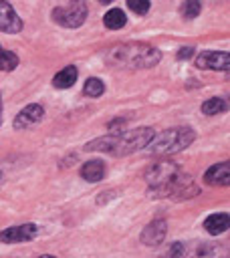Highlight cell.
Masks as SVG:
<instances>
[{
    "label": "cell",
    "mask_w": 230,
    "mask_h": 258,
    "mask_svg": "<svg viewBox=\"0 0 230 258\" xmlns=\"http://www.w3.org/2000/svg\"><path fill=\"white\" fill-rule=\"evenodd\" d=\"M107 58L111 62H115L119 67H127V69H149L159 62L161 52L143 42H127V44L113 46L109 50Z\"/></svg>",
    "instance_id": "1"
},
{
    "label": "cell",
    "mask_w": 230,
    "mask_h": 258,
    "mask_svg": "<svg viewBox=\"0 0 230 258\" xmlns=\"http://www.w3.org/2000/svg\"><path fill=\"white\" fill-rule=\"evenodd\" d=\"M151 137H153V131L149 127H139V129H129L125 133L95 139L87 145V149H101V151H111V153L123 155V153H131L135 149L145 147Z\"/></svg>",
    "instance_id": "2"
},
{
    "label": "cell",
    "mask_w": 230,
    "mask_h": 258,
    "mask_svg": "<svg viewBox=\"0 0 230 258\" xmlns=\"http://www.w3.org/2000/svg\"><path fill=\"white\" fill-rule=\"evenodd\" d=\"M194 131L190 127H174V129H165L161 133H153V137L149 139V151L155 155H171L178 151H184L188 145H192L194 141Z\"/></svg>",
    "instance_id": "3"
},
{
    "label": "cell",
    "mask_w": 230,
    "mask_h": 258,
    "mask_svg": "<svg viewBox=\"0 0 230 258\" xmlns=\"http://www.w3.org/2000/svg\"><path fill=\"white\" fill-rule=\"evenodd\" d=\"M52 18L54 22L69 26V28L81 26L87 18V4L85 0H67L65 6H56L52 10Z\"/></svg>",
    "instance_id": "4"
},
{
    "label": "cell",
    "mask_w": 230,
    "mask_h": 258,
    "mask_svg": "<svg viewBox=\"0 0 230 258\" xmlns=\"http://www.w3.org/2000/svg\"><path fill=\"white\" fill-rule=\"evenodd\" d=\"M230 64V56L226 50L222 52H214V50H206L196 58V67L198 69H212V71H228Z\"/></svg>",
    "instance_id": "5"
},
{
    "label": "cell",
    "mask_w": 230,
    "mask_h": 258,
    "mask_svg": "<svg viewBox=\"0 0 230 258\" xmlns=\"http://www.w3.org/2000/svg\"><path fill=\"white\" fill-rule=\"evenodd\" d=\"M38 232V228L34 224H22V226H14L8 230L0 232V242L4 244H16V242H26L30 238H34Z\"/></svg>",
    "instance_id": "6"
},
{
    "label": "cell",
    "mask_w": 230,
    "mask_h": 258,
    "mask_svg": "<svg viewBox=\"0 0 230 258\" xmlns=\"http://www.w3.org/2000/svg\"><path fill=\"white\" fill-rule=\"evenodd\" d=\"M22 28V20L18 18L16 10L6 2V0H0V30L2 32H20Z\"/></svg>",
    "instance_id": "7"
},
{
    "label": "cell",
    "mask_w": 230,
    "mask_h": 258,
    "mask_svg": "<svg viewBox=\"0 0 230 258\" xmlns=\"http://www.w3.org/2000/svg\"><path fill=\"white\" fill-rule=\"evenodd\" d=\"M44 117V109L40 105H26L14 119V129H26L34 123H38Z\"/></svg>",
    "instance_id": "8"
},
{
    "label": "cell",
    "mask_w": 230,
    "mask_h": 258,
    "mask_svg": "<svg viewBox=\"0 0 230 258\" xmlns=\"http://www.w3.org/2000/svg\"><path fill=\"white\" fill-rule=\"evenodd\" d=\"M204 181L210 183V185H228V181H230V163L228 161H222V163L212 165L206 171Z\"/></svg>",
    "instance_id": "9"
},
{
    "label": "cell",
    "mask_w": 230,
    "mask_h": 258,
    "mask_svg": "<svg viewBox=\"0 0 230 258\" xmlns=\"http://www.w3.org/2000/svg\"><path fill=\"white\" fill-rule=\"evenodd\" d=\"M163 238H165V222H163V220L151 222V224L143 230V234H141V240H143L147 246H157Z\"/></svg>",
    "instance_id": "10"
},
{
    "label": "cell",
    "mask_w": 230,
    "mask_h": 258,
    "mask_svg": "<svg viewBox=\"0 0 230 258\" xmlns=\"http://www.w3.org/2000/svg\"><path fill=\"white\" fill-rule=\"evenodd\" d=\"M228 224H230V218H228L226 212H222V214H212V216H208L206 222H204V228H206L208 234L218 236V234H222V232L228 230Z\"/></svg>",
    "instance_id": "11"
},
{
    "label": "cell",
    "mask_w": 230,
    "mask_h": 258,
    "mask_svg": "<svg viewBox=\"0 0 230 258\" xmlns=\"http://www.w3.org/2000/svg\"><path fill=\"white\" fill-rule=\"evenodd\" d=\"M81 175H83V179L93 181V183L95 181H101L103 175H105V163L101 159H91V161H87L81 167Z\"/></svg>",
    "instance_id": "12"
},
{
    "label": "cell",
    "mask_w": 230,
    "mask_h": 258,
    "mask_svg": "<svg viewBox=\"0 0 230 258\" xmlns=\"http://www.w3.org/2000/svg\"><path fill=\"white\" fill-rule=\"evenodd\" d=\"M75 81H77V69H75L73 64H69V67L61 69V71L54 75L52 85H54L56 89H69V87L75 85Z\"/></svg>",
    "instance_id": "13"
},
{
    "label": "cell",
    "mask_w": 230,
    "mask_h": 258,
    "mask_svg": "<svg viewBox=\"0 0 230 258\" xmlns=\"http://www.w3.org/2000/svg\"><path fill=\"white\" fill-rule=\"evenodd\" d=\"M103 22H105L107 28L117 30V28H123V26H125L127 18H125V12H123V10H119V8H111V10L105 14Z\"/></svg>",
    "instance_id": "14"
},
{
    "label": "cell",
    "mask_w": 230,
    "mask_h": 258,
    "mask_svg": "<svg viewBox=\"0 0 230 258\" xmlns=\"http://www.w3.org/2000/svg\"><path fill=\"white\" fill-rule=\"evenodd\" d=\"M222 111H226V101L222 97H212L202 103V113H206V115H218Z\"/></svg>",
    "instance_id": "15"
},
{
    "label": "cell",
    "mask_w": 230,
    "mask_h": 258,
    "mask_svg": "<svg viewBox=\"0 0 230 258\" xmlns=\"http://www.w3.org/2000/svg\"><path fill=\"white\" fill-rule=\"evenodd\" d=\"M103 91H105V85H103V81L97 79V77L87 79V83H85V87H83V93H85L87 97H101Z\"/></svg>",
    "instance_id": "16"
},
{
    "label": "cell",
    "mask_w": 230,
    "mask_h": 258,
    "mask_svg": "<svg viewBox=\"0 0 230 258\" xmlns=\"http://www.w3.org/2000/svg\"><path fill=\"white\" fill-rule=\"evenodd\" d=\"M18 64V56L0 46V71H14Z\"/></svg>",
    "instance_id": "17"
},
{
    "label": "cell",
    "mask_w": 230,
    "mask_h": 258,
    "mask_svg": "<svg viewBox=\"0 0 230 258\" xmlns=\"http://www.w3.org/2000/svg\"><path fill=\"white\" fill-rule=\"evenodd\" d=\"M200 0H186L182 4V16L184 18H196L200 14Z\"/></svg>",
    "instance_id": "18"
},
{
    "label": "cell",
    "mask_w": 230,
    "mask_h": 258,
    "mask_svg": "<svg viewBox=\"0 0 230 258\" xmlns=\"http://www.w3.org/2000/svg\"><path fill=\"white\" fill-rule=\"evenodd\" d=\"M127 6L135 14H145L149 10V0H127Z\"/></svg>",
    "instance_id": "19"
},
{
    "label": "cell",
    "mask_w": 230,
    "mask_h": 258,
    "mask_svg": "<svg viewBox=\"0 0 230 258\" xmlns=\"http://www.w3.org/2000/svg\"><path fill=\"white\" fill-rule=\"evenodd\" d=\"M192 54H194V48H192V46H184V48L178 52V58H182V60H184V58H190Z\"/></svg>",
    "instance_id": "20"
},
{
    "label": "cell",
    "mask_w": 230,
    "mask_h": 258,
    "mask_svg": "<svg viewBox=\"0 0 230 258\" xmlns=\"http://www.w3.org/2000/svg\"><path fill=\"white\" fill-rule=\"evenodd\" d=\"M0 123H2V99H0Z\"/></svg>",
    "instance_id": "21"
},
{
    "label": "cell",
    "mask_w": 230,
    "mask_h": 258,
    "mask_svg": "<svg viewBox=\"0 0 230 258\" xmlns=\"http://www.w3.org/2000/svg\"><path fill=\"white\" fill-rule=\"evenodd\" d=\"M101 2H105V4H107V2H113V0H101Z\"/></svg>",
    "instance_id": "22"
}]
</instances>
